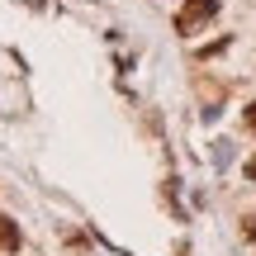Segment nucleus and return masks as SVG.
Wrapping results in <instances>:
<instances>
[{
	"mask_svg": "<svg viewBox=\"0 0 256 256\" xmlns=\"http://www.w3.org/2000/svg\"><path fill=\"white\" fill-rule=\"evenodd\" d=\"M218 14V0H185L180 5V14H176V34L180 38H190V34H200L209 19Z\"/></svg>",
	"mask_w": 256,
	"mask_h": 256,
	"instance_id": "obj_1",
	"label": "nucleus"
},
{
	"mask_svg": "<svg viewBox=\"0 0 256 256\" xmlns=\"http://www.w3.org/2000/svg\"><path fill=\"white\" fill-rule=\"evenodd\" d=\"M19 223L14 218H5V214H0V252H19Z\"/></svg>",
	"mask_w": 256,
	"mask_h": 256,
	"instance_id": "obj_2",
	"label": "nucleus"
},
{
	"mask_svg": "<svg viewBox=\"0 0 256 256\" xmlns=\"http://www.w3.org/2000/svg\"><path fill=\"white\" fill-rule=\"evenodd\" d=\"M242 238L256 242V209H252V214H242Z\"/></svg>",
	"mask_w": 256,
	"mask_h": 256,
	"instance_id": "obj_3",
	"label": "nucleus"
},
{
	"mask_svg": "<svg viewBox=\"0 0 256 256\" xmlns=\"http://www.w3.org/2000/svg\"><path fill=\"white\" fill-rule=\"evenodd\" d=\"M223 48H228V38H218V43H204V48H200V57H218Z\"/></svg>",
	"mask_w": 256,
	"mask_h": 256,
	"instance_id": "obj_4",
	"label": "nucleus"
},
{
	"mask_svg": "<svg viewBox=\"0 0 256 256\" xmlns=\"http://www.w3.org/2000/svg\"><path fill=\"white\" fill-rule=\"evenodd\" d=\"M242 124H247V128H252V133H256V100L247 104V114H242Z\"/></svg>",
	"mask_w": 256,
	"mask_h": 256,
	"instance_id": "obj_5",
	"label": "nucleus"
},
{
	"mask_svg": "<svg viewBox=\"0 0 256 256\" xmlns=\"http://www.w3.org/2000/svg\"><path fill=\"white\" fill-rule=\"evenodd\" d=\"M242 176H247V180H256V156H247V162H242Z\"/></svg>",
	"mask_w": 256,
	"mask_h": 256,
	"instance_id": "obj_6",
	"label": "nucleus"
}]
</instances>
